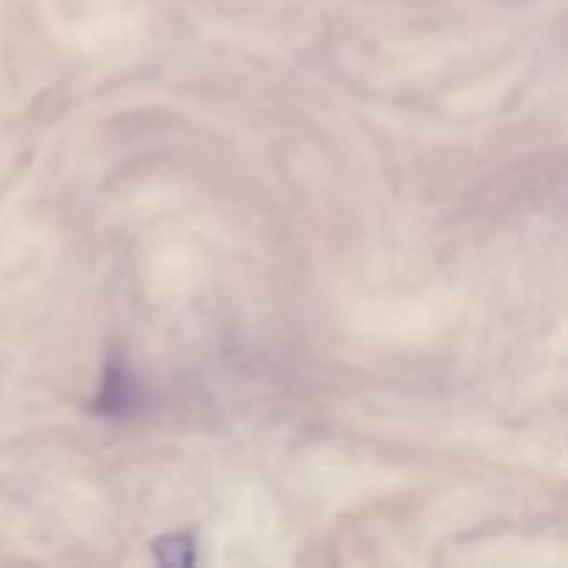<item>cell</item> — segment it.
<instances>
[{
    "label": "cell",
    "instance_id": "6da1fadb",
    "mask_svg": "<svg viewBox=\"0 0 568 568\" xmlns=\"http://www.w3.org/2000/svg\"><path fill=\"white\" fill-rule=\"evenodd\" d=\"M136 405V386L122 366H109L105 381L100 386L94 410L105 416H125Z\"/></svg>",
    "mask_w": 568,
    "mask_h": 568
},
{
    "label": "cell",
    "instance_id": "7a4b0ae2",
    "mask_svg": "<svg viewBox=\"0 0 568 568\" xmlns=\"http://www.w3.org/2000/svg\"><path fill=\"white\" fill-rule=\"evenodd\" d=\"M155 555L164 566H186L194 560V544L186 536H172L155 541Z\"/></svg>",
    "mask_w": 568,
    "mask_h": 568
}]
</instances>
